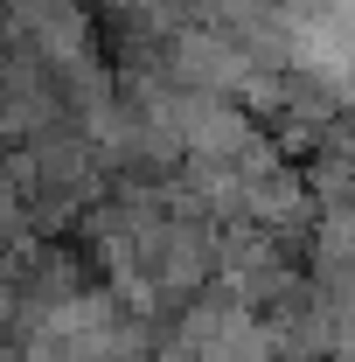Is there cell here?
<instances>
[{
	"label": "cell",
	"mask_w": 355,
	"mask_h": 362,
	"mask_svg": "<svg viewBox=\"0 0 355 362\" xmlns=\"http://www.w3.org/2000/svg\"><path fill=\"white\" fill-rule=\"evenodd\" d=\"M7 21H14V35L35 49L49 70H63V63H77V56L98 49V7L91 0H14Z\"/></svg>",
	"instance_id": "cell-1"
}]
</instances>
